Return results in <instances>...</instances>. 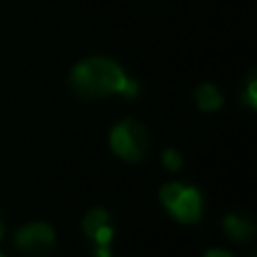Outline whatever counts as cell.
Listing matches in <instances>:
<instances>
[{
    "instance_id": "6da1fadb",
    "label": "cell",
    "mask_w": 257,
    "mask_h": 257,
    "mask_svg": "<svg viewBox=\"0 0 257 257\" xmlns=\"http://www.w3.org/2000/svg\"><path fill=\"white\" fill-rule=\"evenodd\" d=\"M70 86L81 99H102L108 95L136 97L138 81L128 79L120 66L106 57H90L77 63L70 75Z\"/></svg>"
},
{
    "instance_id": "7a4b0ae2",
    "label": "cell",
    "mask_w": 257,
    "mask_h": 257,
    "mask_svg": "<svg viewBox=\"0 0 257 257\" xmlns=\"http://www.w3.org/2000/svg\"><path fill=\"white\" fill-rule=\"evenodd\" d=\"M163 205L183 223H196L203 214V196L196 187L183 183H167L160 190Z\"/></svg>"
},
{
    "instance_id": "3957f363",
    "label": "cell",
    "mask_w": 257,
    "mask_h": 257,
    "mask_svg": "<svg viewBox=\"0 0 257 257\" xmlns=\"http://www.w3.org/2000/svg\"><path fill=\"white\" fill-rule=\"evenodd\" d=\"M149 131L138 120H122L111 131V147L120 158L124 160H140L149 151Z\"/></svg>"
},
{
    "instance_id": "277c9868",
    "label": "cell",
    "mask_w": 257,
    "mask_h": 257,
    "mask_svg": "<svg viewBox=\"0 0 257 257\" xmlns=\"http://www.w3.org/2000/svg\"><path fill=\"white\" fill-rule=\"evenodd\" d=\"M16 248L25 257H50L57 250V235L48 223H30L16 232Z\"/></svg>"
},
{
    "instance_id": "5b68a950",
    "label": "cell",
    "mask_w": 257,
    "mask_h": 257,
    "mask_svg": "<svg viewBox=\"0 0 257 257\" xmlns=\"http://www.w3.org/2000/svg\"><path fill=\"white\" fill-rule=\"evenodd\" d=\"M84 232H86V237L97 246V253H106L113 237H115V228H113L111 214L102 208L90 210L84 219Z\"/></svg>"
},
{
    "instance_id": "8992f818",
    "label": "cell",
    "mask_w": 257,
    "mask_h": 257,
    "mask_svg": "<svg viewBox=\"0 0 257 257\" xmlns=\"http://www.w3.org/2000/svg\"><path fill=\"white\" fill-rule=\"evenodd\" d=\"M223 230L230 237L232 241H239V244H246V241L253 239L255 235V223L248 214L241 212H230L223 219Z\"/></svg>"
},
{
    "instance_id": "52a82bcc",
    "label": "cell",
    "mask_w": 257,
    "mask_h": 257,
    "mask_svg": "<svg viewBox=\"0 0 257 257\" xmlns=\"http://www.w3.org/2000/svg\"><path fill=\"white\" fill-rule=\"evenodd\" d=\"M194 99H196V106H199L201 111H217V108L223 104L221 90H219L214 84L199 86L196 93H194Z\"/></svg>"
},
{
    "instance_id": "ba28073f",
    "label": "cell",
    "mask_w": 257,
    "mask_h": 257,
    "mask_svg": "<svg viewBox=\"0 0 257 257\" xmlns=\"http://www.w3.org/2000/svg\"><path fill=\"white\" fill-rule=\"evenodd\" d=\"M163 165L167 169H172V172H178V169L183 167V156L178 154L176 149H167L163 154Z\"/></svg>"
},
{
    "instance_id": "9c48e42d",
    "label": "cell",
    "mask_w": 257,
    "mask_h": 257,
    "mask_svg": "<svg viewBox=\"0 0 257 257\" xmlns=\"http://www.w3.org/2000/svg\"><path fill=\"white\" fill-rule=\"evenodd\" d=\"M244 97H246V104H248L250 108H255V106H257V81H255V75H250V77H248V81H246Z\"/></svg>"
},
{
    "instance_id": "30bf717a",
    "label": "cell",
    "mask_w": 257,
    "mask_h": 257,
    "mask_svg": "<svg viewBox=\"0 0 257 257\" xmlns=\"http://www.w3.org/2000/svg\"><path fill=\"white\" fill-rule=\"evenodd\" d=\"M203 257H232L228 250H221V248H212V250H208Z\"/></svg>"
},
{
    "instance_id": "8fae6325",
    "label": "cell",
    "mask_w": 257,
    "mask_h": 257,
    "mask_svg": "<svg viewBox=\"0 0 257 257\" xmlns=\"http://www.w3.org/2000/svg\"><path fill=\"white\" fill-rule=\"evenodd\" d=\"M3 232H5V223H3V217H0V239H3Z\"/></svg>"
},
{
    "instance_id": "7c38bea8",
    "label": "cell",
    "mask_w": 257,
    "mask_h": 257,
    "mask_svg": "<svg viewBox=\"0 0 257 257\" xmlns=\"http://www.w3.org/2000/svg\"><path fill=\"white\" fill-rule=\"evenodd\" d=\"M97 257H113L111 253H108V250H106V253H97Z\"/></svg>"
},
{
    "instance_id": "4fadbf2b",
    "label": "cell",
    "mask_w": 257,
    "mask_h": 257,
    "mask_svg": "<svg viewBox=\"0 0 257 257\" xmlns=\"http://www.w3.org/2000/svg\"><path fill=\"white\" fill-rule=\"evenodd\" d=\"M0 257H3V255H0Z\"/></svg>"
}]
</instances>
